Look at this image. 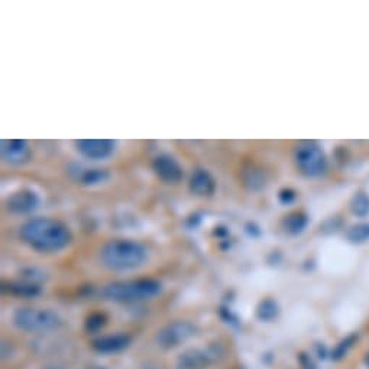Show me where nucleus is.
Masks as SVG:
<instances>
[{
  "label": "nucleus",
  "mask_w": 369,
  "mask_h": 369,
  "mask_svg": "<svg viewBox=\"0 0 369 369\" xmlns=\"http://www.w3.org/2000/svg\"><path fill=\"white\" fill-rule=\"evenodd\" d=\"M4 290L8 294H12L15 297H22V298H34V297L39 295L42 291L39 284H34V283H29L25 280L4 284Z\"/></svg>",
  "instance_id": "4468645a"
},
{
  "label": "nucleus",
  "mask_w": 369,
  "mask_h": 369,
  "mask_svg": "<svg viewBox=\"0 0 369 369\" xmlns=\"http://www.w3.org/2000/svg\"><path fill=\"white\" fill-rule=\"evenodd\" d=\"M257 314L261 320L264 321H271L274 320L276 316H279V304H276L274 300L267 298L264 302H261V304L258 306Z\"/></svg>",
  "instance_id": "f3484780"
},
{
  "label": "nucleus",
  "mask_w": 369,
  "mask_h": 369,
  "mask_svg": "<svg viewBox=\"0 0 369 369\" xmlns=\"http://www.w3.org/2000/svg\"><path fill=\"white\" fill-rule=\"evenodd\" d=\"M106 316L103 313H93L90 314L86 320V330L88 333H98L99 330H102L106 326Z\"/></svg>",
  "instance_id": "a211bd4d"
},
{
  "label": "nucleus",
  "mask_w": 369,
  "mask_h": 369,
  "mask_svg": "<svg viewBox=\"0 0 369 369\" xmlns=\"http://www.w3.org/2000/svg\"><path fill=\"white\" fill-rule=\"evenodd\" d=\"M39 206V197L32 190H20L13 193L8 201L6 207L11 213L15 215H27L34 212Z\"/></svg>",
  "instance_id": "9d476101"
},
{
  "label": "nucleus",
  "mask_w": 369,
  "mask_h": 369,
  "mask_svg": "<svg viewBox=\"0 0 369 369\" xmlns=\"http://www.w3.org/2000/svg\"><path fill=\"white\" fill-rule=\"evenodd\" d=\"M42 369H64L62 366H58V365H50V366H45Z\"/></svg>",
  "instance_id": "5701e85b"
},
{
  "label": "nucleus",
  "mask_w": 369,
  "mask_h": 369,
  "mask_svg": "<svg viewBox=\"0 0 369 369\" xmlns=\"http://www.w3.org/2000/svg\"><path fill=\"white\" fill-rule=\"evenodd\" d=\"M365 365L368 366V369H369V352L366 354V356H365Z\"/></svg>",
  "instance_id": "b1692460"
},
{
  "label": "nucleus",
  "mask_w": 369,
  "mask_h": 369,
  "mask_svg": "<svg viewBox=\"0 0 369 369\" xmlns=\"http://www.w3.org/2000/svg\"><path fill=\"white\" fill-rule=\"evenodd\" d=\"M152 168L161 180L166 181V182H170V184H175V182L181 181V178L184 175L181 166L178 164V161L171 155L156 156L152 163Z\"/></svg>",
  "instance_id": "6e6552de"
},
{
  "label": "nucleus",
  "mask_w": 369,
  "mask_h": 369,
  "mask_svg": "<svg viewBox=\"0 0 369 369\" xmlns=\"http://www.w3.org/2000/svg\"><path fill=\"white\" fill-rule=\"evenodd\" d=\"M20 238L41 253H55L70 245L73 236L64 223L50 217H35L20 227Z\"/></svg>",
  "instance_id": "f257e3e1"
},
{
  "label": "nucleus",
  "mask_w": 369,
  "mask_h": 369,
  "mask_svg": "<svg viewBox=\"0 0 369 369\" xmlns=\"http://www.w3.org/2000/svg\"><path fill=\"white\" fill-rule=\"evenodd\" d=\"M13 325L27 333H48L62 326V318L51 309L19 307L13 313Z\"/></svg>",
  "instance_id": "20e7f679"
},
{
  "label": "nucleus",
  "mask_w": 369,
  "mask_h": 369,
  "mask_svg": "<svg viewBox=\"0 0 369 369\" xmlns=\"http://www.w3.org/2000/svg\"><path fill=\"white\" fill-rule=\"evenodd\" d=\"M88 369H107V368H105V366H100V365H96V366H91V368H88Z\"/></svg>",
  "instance_id": "393cba45"
},
{
  "label": "nucleus",
  "mask_w": 369,
  "mask_h": 369,
  "mask_svg": "<svg viewBox=\"0 0 369 369\" xmlns=\"http://www.w3.org/2000/svg\"><path fill=\"white\" fill-rule=\"evenodd\" d=\"M216 182L209 171L196 170L190 180V192L200 197H209L215 193Z\"/></svg>",
  "instance_id": "ddd939ff"
},
{
  "label": "nucleus",
  "mask_w": 369,
  "mask_h": 369,
  "mask_svg": "<svg viewBox=\"0 0 369 369\" xmlns=\"http://www.w3.org/2000/svg\"><path fill=\"white\" fill-rule=\"evenodd\" d=\"M294 199H295V193L291 192V190H283V192L280 193V200H281L283 203H286V204L291 203Z\"/></svg>",
  "instance_id": "4be33fe9"
},
{
  "label": "nucleus",
  "mask_w": 369,
  "mask_h": 369,
  "mask_svg": "<svg viewBox=\"0 0 369 369\" xmlns=\"http://www.w3.org/2000/svg\"><path fill=\"white\" fill-rule=\"evenodd\" d=\"M216 359V354L204 349H189L177 361V369H207Z\"/></svg>",
  "instance_id": "9b49d317"
},
{
  "label": "nucleus",
  "mask_w": 369,
  "mask_h": 369,
  "mask_svg": "<svg viewBox=\"0 0 369 369\" xmlns=\"http://www.w3.org/2000/svg\"><path fill=\"white\" fill-rule=\"evenodd\" d=\"M163 291V284L154 279H137L126 281H114L105 286L100 295L109 302L121 304L144 303L155 298Z\"/></svg>",
  "instance_id": "7ed1b4c3"
},
{
  "label": "nucleus",
  "mask_w": 369,
  "mask_h": 369,
  "mask_svg": "<svg viewBox=\"0 0 369 369\" xmlns=\"http://www.w3.org/2000/svg\"><path fill=\"white\" fill-rule=\"evenodd\" d=\"M309 223V219L306 215L303 213H294V215H290L286 220H284V227L288 234L291 235H298L302 234L303 230L306 229Z\"/></svg>",
  "instance_id": "dca6fc26"
},
{
  "label": "nucleus",
  "mask_w": 369,
  "mask_h": 369,
  "mask_svg": "<svg viewBox=\"0 0 369 369\" xmlns=\"http://www.w3.org/2000/svg\"><path fill=\"white\" fill-rule=\"evenodd\" d=\"M132 343V336L125 332L98 336L91 342V349L100 355H114L126 351Z\"/></svg>",
  "instance_id": "0eeeda50"
},
{
  "label": "nucleus",
  "mask_w": 369,
  "mask_h": 369,
  "mask_svg": "<svg viewBox=\"0 0 369 369\" xmlns=\"http://www.w3.org/2000/svg\"><path fill=\"white\" fill-rule=\"evenodd\" d=\"M352 212L356 216H366L369 215V196L365 193H359L352 200Z\"/></svg>",
  "instance_id": "6ab92c4d"
},
{
  "label": "nucleus",
  "mask_w": 369,
  "mask_h": 369,
  "mask_svg": "<svg viewBox=\"0 0 369 369\" xmlns=\"http://www.w3.org/2000/svg\"><path fill=\"white\" fill-rule=\"evenodd\" d=\"M352 339H354V337L346 339L344 342H342V343L337 346L336 351H335V359H340V358H342V356L346 354V349H348L349 346H351V343H352Z\"/></svg>",
  "instance_id": "412c9836"
},
{
  "label": "nucleus",
  "mask_w": 369,
  "mask_h": 369,
  "mask_svg": "<svg viewBox=\"0 0 369 369\" xmlns=\"http://www.w3.org/2000/svg\"><path fill=\"white\" fill-rule=\"evenodd\" d=\"M348 238L351 242H355V243L368 241L369 239V224H359V226L352 227L349 230Z\"/></svg>",
  "instance_id": "aec40b11"
},
{
  "label": "nucleus",
  "mask_w": 369,
  "mask_h": 369,
  "mask_svg": "<svg viewBox=\"0 0 369 369\" xmlns=\"http://www.w3.org/2000/svg\"><path fill=\"white\" fill-rule=\"evenodd\" d=\"M197 329L189 320H175L168 323L156 333V344L161 349L171 351L178 348V346L189 342L194 335Z\"/></svg>",
  "instance_id": "39448f33"
},
{
  "label": "nucleus",
  "mask_w": 369,
  "mask_h": 369,
  "mask_svg": "<svg viewBox=\"0 0 369 369\" xmlns=\"http://www.w3.org/2000/svg\"><path fill=\"white\" fill-rule=\"evenodd\" d=\"M77 151L88 159H106L114 151V142L109 140H80L76 141Z\"/></svg>",
  "instance_id": "1a4fd4ad"
},
{
  "label": "nucleus",
  "mask_w": 369,
  "mask_h": 369,
  "mask_svg": "<svg viewBox=\"0 0 369 369\" xmlns=\"http://www.w3.org/2000/svg\"><path fill=\"white\" fill-rule=\"evenodd\" d=\"M2 158L9 164H25L31 158V148L22 140L2 141Z\"/></svg>",
  "instance_id": "f8f14e48"
},
{
  "label": "nucleus",
  "mask_w": 369,
  "mask_h": 369,
  "mask_svg": "<svg viewBox=\"0 0 369 369\" xmlns=\"http://www.w3.org/2000/svg\"><path fill=\"white\" fill-rule=\"evenodd\" d=\"M298 168L309 177H317L326 171V156L316 144H303L295 151Z\"/></svg>",
  "instance_id": "423d86ee"
},
{
  "label": "nucleus",
  "mask_w": 369,
  "mask_h": 369,
  "mask_svg": "<svg viewBox=\"0 0 369 369\" xmlns=\"http://www.w3.org/2000/svg\"><path fill=\"white\" fill-rule=\"evenodd\" d=\"M99 260L110 271H132L147 262L148 249L140 242L114 239L102 248Z\"/></svg>",
  "instance_id": "f03ea898"
},
{
  "label": "nucleus",
  "mask_w": 369,
  "mask_h": 369,
  "mask_svg": "<svg viewBox=\"0 0 369 369\" xmlns=\"http://www.w3.org/2000/svg\"><path fill=\"white\" fill-rule=\"evenodd\" d=\"M109 178V173L100 168H86L77 174V180H80L86 186H96V184L105 182Z\"/></svg>",
  "instance_id": "2eb2a0df"
}]
</instances>
